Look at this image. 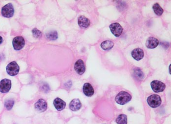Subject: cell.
<instances>
[{"label": "cell", "mask_w": 171, "mask_h": 124, "mask_svg": "<svg viewBox=\"0 0 171 124\" xmlns=\"http://www.w3.org/2000/svg\"><path fill=\"white\" fill-rule=\"evenodd\" d=\"M6 70L8 75L14 76L18 74L20 67L16 62L13 61L7 65Z\"/></svg>", "instance_id": "3957f363"}, {"label": "cell", "mask_w": 171, "mask_h": 124, "mask_svg": "<svg viewBox=\"0 0 171 124\" xmlns=\"http://www.w3.org/2000/svg\"><path fill=\"white\" fill-rule=\"evenodd\" d=\"M12 88V81L7 79H4L0 82V92L3 94L9 92Z\"/></svg>", "instance_id": "8992f818"}, {"label": "cell", "mask_w": 171, "mask_h": 124, "mask_svg": "<svg viewBox=\"0 0 171 124\" xmlns=\"http://www.w3.org/2000/svg\"><path fill=\"white\" fill-rule=\"evenodd\" d=\"M14 13V9L12 3H8L2 7V14L3 17L10 18L13 16Z\"/></svg>", "instance_id": "277c9868"}, {"label": "cell", "mask_w": 171, "mask_h": 124, "mask_svg": "<svg viewBox=\"0 0 171 124\" xmlns=\"http://www.w3.org/2000/svg\"><path fill=\"white\" fill-rule=\"evenodd\" d=\"M118 124H127V116L125 114H120L116 119Z\"/></svg>", "instance_id": "ac0fdd59"}, {"label": "cell", "mask_w": 171, "mask_h": 124, "mask_svg": "<svg viewBox=\"0 0 171 124\" xmlns=\"http://www.w3.org/2000/svg\"><path fill=\"white\" fill-rule=\"evenodd\" d=\"M53 105L57 111H61L66 107V103L59 98H56L53 101Z\"/></svg>", "instance_id": "9a60e30c"}, {"label": "cell", "mask_w": 171, "mask_h": 124, "mask_svg": "<svg viewBox=\"0 0 171 124\" xmlns=\"http://www.w3.org/2000/svg\"><path fill=\"white\" fill-rule=\"evenodd\" d=\"M78 23L79 25L82 29L88 28L90 24V21L84 16H81L79 17Z\"/></svg>", "instance_id": "5bb4252c"}, {"label": "cell", "mask_w": 171, "mask_h": 124, "mask_svg": "<svg viewBox=\"0 0 171 124\" xmlns=\"http://www.w3.org/2000/svg\"><path fill=\"white\" fill-rule=\"evenodd\" d=\"M32 33L33 36L35 38H40L42 35V33L39 30H37L36 29H34L32 30Z\"/></svg>", "instance_id": "7402d4cb"}, {"label": "cell", "mask_w": 171, "mask_h": 124, "mask_svg": "<svg viewBox=\"0 0 171 124\" xmlns=\"http://www.w3.org/2000/svg\"><path fill=\"white\" fill-rule=\"evenodd\" d=\"M2 38L1 36H0V44H1L2 43Z\"/></svg>", "instance_id": "603a6c76"}, {"label": "cell", "mask_w": 171, "mask_h": 124, "mask_svg": "<svg viewBox=\"0 0 171 124\" xmlns=\"http://www.w3.org/2000/svg\"><path fill=\"white\" fill-rule=\"evenodd\" d=\"M35 108L37 111L40 112H44L46 111L47 109V103L46 101L43 99H39L35 104Z\"/></svg>", "instance_id": "8fae6325"}, {"label": "cell", "mask_w": 171, "mask_h": 124, "mask_svg": "<svg viewBox=\"0 0 171 124\" xmlns=\"http://www.w3.org/2000/svg\"><path fill=\"white\" fill-rule=\"evenodd\" d=\"M12 44L14 49L15 50H20L24 48L25 41L22 37L17 36L13 40Z\"/></svg>", "instance_id": "52a82bcc"}, {"label": "cell", "mask_w": 171, "mask_h": 124, "mask_svg": "<svg viewBox=\"0 0 171 124\" xmlns=\"http://www.w3.org/2000/svg\"><path fill=\"white\" fill-rule=\"evenodd\" d=\"M46 36L49 40H55L58 38V33L56 31H53L47 33Z\"/></svg>", "instance_id": "ffe728a7"}, {"label": "cell", "mask_w": 171, "mask_h": 124, "mask_svg": "<svg viewBox=\"0 0 171 124\" xmlns=\"http://www.w3.org/2000/svg\"><path fill=\"white\" fill-rule=\"evenodd\" d=\"M150 86L155 92H160L164 91L166 85L163 83L158 80H154L150 83Z\"/></svg>", "instance_id": "5b68a950"}, {"label": "cell", "mask_w": 171, "mask_h": 124, "mask_svg": "<svg viewBox=\"0 0 171 124\" xmlns=\"http://www.w3.org/2000/svg\"><path fill=\"white\" fill-rule=\"evenodd\" d=\"M159 44V41L158 39L155 38L150 37L147 39L146 41V46L147 48L153 49L156 48Z\"/></svg>", "instance_id": "4fadbf2b"}, {"label": "cell", "mask_w": 171, "mask_h": 124, "mask_svg": "<svg viewBox=\"0 0 171 124\" xmlns=\"http://www.w3.org/2000/svg\"><path fill=\"white\" fill-rule=\"evenodd\" d=\"M153 10L156 15L161 16L163 14L164 10L159 3H155L153 7Z\"/></svg>", "instance_id": "d6986e66"}, {"label": "cell", "mask_w": 171, "mask_h": 124, "mask_svg": "<svg viewBox=\"0 0 171 124\" xmlns=\"http://www.w3.org/2000/svg\"><path fill=\"white\" fill-rule=\"evenodd\" d=\"M131 55L134 59L136 61H139L143 58L144 53L142 49L140 48H137L132 51Z\"/></svg>", "instance_id": "30bf717a"}, {"label": "cell", "mask_w": 171, "mask_h": 124, "mask_svg": "<svg viewBox=\"0 0 171 124\" xmlns=\"http://www.w3.org/2000/svg\"><path fill=\"white\" fill-rule=\"evenodd\" d=\"M147 103L153 108L159 107L161 104V99L159 96L156 94L151 95L147 98Z\"/></svg>", "instance_id": "7a4b0ae2"}, {"label": "cell", "mask_w": 171, "mask_h": 124, "mask_svg": "<svg viewBox=\"0 0 171 124\" xmlns=\"http://www.w3.org/2000/svg\"><path fill=\"white\" fill-rule=\"evenodd\" d=\"M114 46V43L111 40L104 41L101 44V47L103 50H109L112 49Z\"/></svg>", "instance_id": "e0dca14e"}, {"label": "cell", "mask_w": 171, "mask_h": 124, "mask_svg": "<svg viewBox=\"0 0 171 124\" xmlns=\"http://www.w3.org/2000/svg\"><path fill=\"white\" fill-rule=\"evenodd\" d=\"M14 104V101L12 99H9L6 101L5 103V107L7 110L9 111L12 108Z\"/></svg>", "instance_id": "44dd1931"}, {"label": "cell", "mask_w": 171, "mask_h": 124, "mask_svg": "<svg viewBox=\"0 0 171 124\" xmlns=\"http://www.w3.org/2000/svg\"><path fill=\"white\" fill-rule=\"evenodd\" d=\"M132 96L125 91H121L119 92L115 97V101L118 104L124 105L126 104L131 101Z\"/></svg>", "instance_id": "6da1fadb"}, {"label": "cell", "mask_w": 171, "mask_h": 124, "mask_svg": "<svg viewBox=\"0 0 171 124\" xmlns=\"http://www.w3.org/2000/svg\"><path fill=\"white\" fill-rule=\"evenodd\" d=\"M83 91L84 94L88 97H91L95 94V90L92 85L88 83L84 85Z\"/></svg>", "instance_id": "7c38bea8"}, {"label": "cell", "mask_w": 171, "mask_h": 124, "mask_svg": "<svg viewBox=\"0 0 171 124\" xmlns=\"http://www.w3.org/2000/svg\"><path fill=\"white\" fill-rule=\"evenodd\" d=\"M82 104L78 99H74L70 103L69 108L72 111H78L81 108Z\"/></svg>", "instance_id": "2e32d148"}, {"label": "cell", "mask_w": 171, "mask_h": 124, "mask_svg": "<svg viewBox=\"0 0 171 124\" xmlns=\"http://www.w3.org/2000/svg\"><path fill=\"white\" fill-rule=\"evenodd\" d=\"M74 69L77 73L79 75H82L83 74L86 70L84 62L81 59L77 61L74 65Z\"/></svg>", "instance_id": "9c48e42d"}, {"label": "cell", "mask_w": 171, "mask_h": 124, "mask_svg": "<svg viewBox=\"0 0 171 124\" xmlns=\"http://www.w3.org/2000/svg\"><path fill=\"white\" fill-rule=\"evenodd\" d=\"M109 27L112 34L116 37H119L123 32V28L119 23H113Z\"/></svg>", "instance_id": "ba28073f"}]
</instances>
